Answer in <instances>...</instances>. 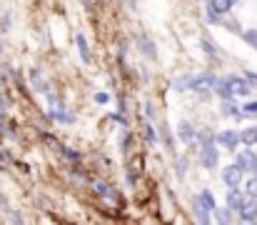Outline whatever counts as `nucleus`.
<instances>
[{
    "label": "nucleus",
    "instance_id": "1",
    "mask_svg": "<svg viewBox=\"0 0 257 225\" xmlns=\"http://www.w3.org/2000/svg\"><path fill=\"white\" fill-rule=\"evenodd\" d=\"M48 100H50V118H53L55 123H63V125H73V123H75V113H73L68 105H63V100H60L58 95L48 93Z\"/></svg>",
    "mask_w": 257,
    "mask_h": 225
},
{
    "label": "nucleus",
    "instance_id": "2",
    "mask_svg": "<svg viewBox=\"0 0 257 225\" xmlns=\"http://www.w3.org/2000/svg\"><path fill=\"white\" fill-rule=\"evenodd\" d=\"M215 83H217V75L212 73V70H202V73L192 75V85H190V90L197 93V95H202V98H207V95L215 90Z\"/></svg>",
    "mask_w": 257,
    "mask_h": 225
},
{
    "label": "nucleus",
    "instance_id": "3",
    "mask_svg": "<svg viewBox=\"0 0 257 225\" xmlns=\"http://www.w3.org/2000/svg\"><path fill=\"white\" fill-rule=\"evenodd\" d=\"M133 40H135V45H138V50H140V55H143V58H148V60H155V58H158L155 40H153L148 33H135V35H133Z\"/></svg>",
    "mask_w": 257,
    "mask_h": 225
},
{
    "label": "nucleus",
    "instance_id": "4",
    "mask_svg": "<svg viewBox=\"0 0 257 225\" xmlns=\"http://www.w3.org/2000/svg\"><path fill=\"white\" fill-rule=\"evenodd\" d=\"M200 163L205 170H215L220 165V150H217V143L212 145H202L200 148Z\"/></svg>",
    "mask_w": 257,
    "mask_h": 225
},
{
    "label": "nucleus",
    "instance_id": "5",
    "mask_svg": "<svg viewBox=\"0 0 257 225\" xmlns=\"http://www.w3.org/2000/svg\"><path fill=\"white\" fill-rule=\"evenodd\" d=\"M235 163L242 168V173H255V165H257V155H255V150L247 148L245 150H237V155H235Z\"/></svg>",
    "mask_w": 257,
    "mask_h": 225
},
{
    "label": "nucleus",
    "instance_id": "6",
    "mask_svg": "<svg viewBox=\"0 0 257 225\" xmlns=\"http://www.w3.org/2000/svg\"><path fill=\"white\" fill-rule=\"evenodd\" d=\"M215 143L235 153V150L240 148V130H220L215 135Z\"/></svg>",
    "mask_w": 257,
    "mask_h": 225
},
{
    "label": "nucleus",
    "instance_id": "7",
    "mask_svg": "<svg viewBox=\"0 0 257 225\" xmlns=\"http://www.w3.org/2000/svg\"><path fill=\"white\" fill-rule=\"evenodd\" d=\"M242 178H245V173H242V168H240L237 163H232V165H227V168L222 170V183H225L227 188H240Z\"/></svg>",
    "mask_w": 257,
    "mask_h": 225
},
{
    "label": "nucleus",
    "instance_id": "8",
    "mask_svg": "<svg viewBox=\"0 0 257 225\" xmlns=\"http://www.w3.org/2000/svg\"><path fill=\"white\" fill-rule=\"evenodd\" d=\"M92 190H95L97 198H102V200H107V203H117V190H115L110 183H105V180H92Z\"/></svg>",
    "mask_w": 257,
    "mask_h": 225
},
{
    "label": "nucleus",
    "instance_id": "9",
    "mask_svg": "<svg viewBox=\"0 0 257 225\" xmlns=\"http://www.w3.org/2000/svg\"><path fill=\"white\" fill-rule=\"evenodd\" d=\"M230 88H232V95H242V98H247L255 90V85L247 78H240V75H230Z\"/></svg>",
    "mask_w": 257,
    "mask_h": 225
},
{
    "label": "nucleus",
    "instance_id": "10",
    "mask_svg": "<svg viewBox=\"0 0 257 225\" xmlns=\"http://www.w3.org/2000/svg\"><path fill=\"white\" fill-rule=\"evenodd\" d=\"M192 215H195V220H197V223H202V225L212 223V213H210V208L200 200V195H195V198H192Z\"/></svg>",
    "mask_w": 257,
    "mask_h": 225
},
{
    "label": "nucleus",
    "instance_id": "11",
    "mask_svg": "<svg viewBox=\"0 0 257 225\" xmlns=\"http://www.w3.org/2000/svg\"><path fill=\"white\" fill-rule=\"evenodd\" d=\"M175 133H177V138H180L185 145H192V143H195V135H197V130L192 128L190 120H180L177 128H175Z\"/></svg>",
    "mask_w": 257,
    "mask_h": 225
},
{
    "label": "nucleus",
    "instance_id": "12",
    "mask_svg": "<svg viewBox=\"0 0 257 225\" xmlns=\"http://www.w3.org/2000/svg\"><path fill=\"white\" fill-rule=\"evenodd\" d=\"M240 220L242 223H257V198H245V205L240 208Z\"/></svg>",
    "mask_w": 257,
    "mask_h": 225
},
{
    "label": "nucleus",
    "instance_id": "13",
    "mask_svg": "<svg viewBox=\"0 0 257 225\" xmlns=\"http://www.w3.org/2000/svg\"><path fill=\"white\" fill-rule=\"evenodd\" d=\"M220 113L225 115V118H235V120H242L245 115H242V108L235 103V98H225L222 103H220Z\"/></svg>",
    "mask_w": 257,
    "mask_h": 225
},
{
    "label": "nucleus",
    "instance_id": "14",
    "mask_svg": "<svg viewBox=\"0 0 257 225\" xmlns=\"http://www.w3.org/2000/svg\"><path fill=\"white\" fill-rule=\"evenodd\" d=\"M245 198H247V195H245L240 188H230L225 200H227V208H230L232 213H240V208L245 205Z\"/></svg>",
    "mask_w": 257,
    "mask_h": 225
},
{
    "label": "nucleus",
    "instance_id": "15",
    "mask_svg": "<svg viewBox=\"0 0 257 225\" xmlns=\"http://www.w3.org/2000/svg\"><path fill=\"white\" fill-rule=\"evenodd\" d=\"M75 45H78V53H80V60L90 65L92 63V53H90V43H87V38L83 33H75Z\"/></svg>",
    "mask_w": 257,
    "mask_h": 225
},
{
    "label": "nucleus",
    "instance_id": "16",
    "mask_svg": "<svg viewBox=\"0 0 257 225\" xmlns=\"http://www.w3.org/2000/svg\"><path fill=\"white\" fill-rule=\"evenodd\" d=\"M232 0H207V10L217 13V15H230L232 13Z\"/></svg>",
    "mask_w": 257,
    "mask_h": 225
},
{
    "label": "nucleus",
    "instance_id": "17",
    "mask_svg": "<svg viewBox=\"0 0 257 225\" xmlns=\"http://www.w3.org/2000/svg\"><path fill=\"white\" fill-rule=\"evenodd\" d=\"M212 93H217V95H220V100H225V98H235V95H232V88H230V75L217 78V83H215V90H212Z\"/></svg>",
    "mask_w": 257,
    "mask_h": 225
},
{
    "label": "nucleus",
    "instance_id": "18",
    "mask_svg": "<svg viewBox=\"0 0 257 225\" xmlns=\"http://www.w3.org/2000/svg\"><path fill=\"white\" fill-rule=\"evenodd\" d=\"M240 143H245V145L255 148L257 145V125H250V128L240 130Z\"/></svg>",
    "mask_w": 257,
    "mask_h": 225
},
{
    "label": "nucleus",
    "instance_id": "19",
    "mask_svg": "<svg viewBox=\"0 0 257 225\" xmlns=\"http://www.w3.org/2000/svg\"><path fill=\"white\" fill-rule=\"evenodd\" d=\"M190 85H192V75H177V78L172 80V90H175V93H187Z\"/></svg>",
    "mask_w": 257,
    "mask_h": 225
},
{
    "label": "nucleus",
    "instance_id": "20",
    "mask_svg": "<svg viewBox=\"0 0 257 225\" xmlns=\"http://www.w3.org/2000/svg\"><path fill=\"white\" fill-rule=\"evenodd\" d=\"M212 218H215L217 223H225V225H227V223H232V220H235V213H232V210L225 205V208H215V210H212Z\"/></svg>",
    "mask_w": 257,
    "mask_h": 225
},
{
    "label": "nucleus",
    "instance_id": "21",
    "mask_svg": "<svg viewBox=\"0 0 257 225\" xmlns=\"http://www.w3.org/2000/svg\"><path fill=\"white\" fill-rule=\"evenodd\" d=\"M215 143V133L212 130H197V135H195V145L197 148H202V145H212Z\"/></svg>",
    "mask_w": 257,
    "mask_h": 225
},
{
    "label": "nucleus",
    "instance_id": "22",
    "mask_svg": "<svg viewBox=\"0 0 257 225\" xmlns=\"http://www.w3.org/2000/svg\"><path fill=\"white\" fill-rule=\"evenodd\" d=\"M158 135H160V140L165 143V150H168V153H175V145H172V135H170V128H168L165 123H163V125L158 128Z\"/></svg>",
    "mask_w": 257,
    "mask_h": 225
},
{
    "label": "nucleus",
    "instance_id": "23",
    "mask_svg": "<svg viewBox=\"0 0 257 225\" xmlns=\"http://www.w3.org/2000/svg\"><path fill=\"white\" fill-rule=\"evenodd\" d=\"M145 143H148L150 148L160 143V135H158V130H155V125H153V123H145Z\"/></svg>",
    "mask_w": 257,
    "mask_h": 225
},
{
    "label": "nucleus",
    "instance_id": "24",
    "mask_svg": "<svg viewBox=\"0 0 257 225\" xmlns=\"http://www.w3.org/2000/svg\"><path fill=\"white\" fill-rule=\"evenodd\" d=\"M200 48L207 58H217V45L210 40V38H200Z\"/></svg>",
    "mask_w": 257,
    "mask_h": 225
},
{
    "label": "nucleus",
    "instance_id": "25",
    "mask_svg": "<svg viewBox=\"0 0 257 225\" xmlns=\"http://www.w3.org/2000/svg\"><path fill=\"white\" fill-rule=\"evenodd\" d=\"M240 35H242V40H245L250 48H255L257 50V28H247V30L242 28V33H240Z\"/></svg>",
    "mask_w": 257,
    "mask_h": 225
},
{
    "label": "nucleus",
    "instance_id": "26",
    "mask_svg": "<svg viewBox=\"0 0 257 225\" xmlns=\"http://www.w3.org/2000/svg\"><path fill=\"white\" fill-rule=\"evenodd\" d=\"M187 165H190L187 158H177V160H175V175H177V180H182V178L187 175Z\"/></svg>",
    "mask_w": 257,
    "mask_h": 225
},
{
    "label": "nucleus",
    "instance_id": "27",
    "mask_svg": "<svg viewBox=\"0 0 257 225\" xmlns=\"http://www.w3.org/2000/svg\"><path fill=\"white\" fill-rule=\"evenodd\" d=\"M200 200H202V203H205V205L210 208V213H212V210L217 208V200H215V195H212L210 190H202V193H200Z\"/></svg>",
    "mask_w": 257,
    "mask_h": 225
},
{
    "label": "nucleus",
    "instance_id": "28",
    "mask_svg": "<svg viewBox=\"0 0 257 225\" xmlns=\"http://www.w3.org/2000/svg\"><path fill=\"white\" fill-rule=\"evenodd\" d=\"M242 115L245 118H257V100H250L242 105Z\"/></svg>",
    "mask_w": 257,
    "mask_h": 225
},
{
    "label": "nucleus",
    "instance_id": "29",
    "mask_svg": "<svg viewBox=\"0 0 257 225\" xmlns=\"http://www.w3.org/2000/svg\"><path fill=\"white\" fill-rule=\"evenodd\" d=\"M120 150L130 153V130L127 128H122V133H120Z\"/></svg>",
    "mask_w": 257,
    "mask_h": 225
},
{
    "label": "nucleus",
    "instance_id": "30",
    "mask_svg": "<svg viewBox=\"0 0 257 225\" xmlns=\"http://www.w3.org/2000/svg\"><path fill=\"white\" fill-rule=\"evenodd\" d=\"M245 195L250 198H257V175H252L247 183H245Z\"/></svg>",
    "mask_w": 257,
    "mask_h": 225
},
{
    "label": "nucleus",
    "instance_id": "31",
    "mask_svg": "<svg viewBox=\"0 0 257 225\" xmlns=\"http://www.w3.org/2000/svg\"><path fill=\"white\" fill-rule=\"evenodd\" d=\"M60 153H63V155L68 158V160H73V163H78V160L83 158V153H80V150H73V148H63V145H60Z\"/></svg>",
    "mask_w": 257,
    "mask_h": 225
},
{
    "label": "nucleus",
    "instance_id": "32",
    "mask_svg": "<svg viewBox=\"0 0 257 225\" xmlns=\"http://www.w3.org/2000/svg\"><path fill=\"white\" fill-rule=\"evenodd\" d=\"M220 25H225V28H227V30H230V33H237V35H240V33H242V25H240V23H237V20H222V23H220Z\"/></svg>",
    "mask_w": 257,
    "mask_h": 225
},
{
    "label": "nucleus",
    "instance_id": "33",
    "mask_svg": "<svg viewBox=\"0 0 257 225\" xmlns=\"http://www.w3.org/2000/svg\"><path fill=\"white\" fill-rule=\"evenodd\" d=\"M10 25H13V15H10V13H5V15L0 18V33H8V30H10Z\"/></svg>",
    "mask_w": 257,
    "mask_h": 225
},
{
    "label": "nucleus",
    "instance_id": "34",
    "mask_svg": "<svg viewBox=\"0 0 257 225\" xmlns=\"http://www.w3.org/2000/svg\"><path fill=\"white\" fill-rule=\"evenodd\" d=\"M205 20H207L210 25H220V23H222V15H217V13H212V10H207V15H205Z\"/></svg>",
    "mask_w": 257,
    "mask_h": 225
},
{
    "label": "nucleus",
    "instance_id": "35",
    "mask_svg": "<svg viewBox=\"0 0 257 225\" xmlns=\"http://www.w3.org/2000/svg\"><path fill=\"white\" fill-rule=\"evenodd\" d=\"M95 103H97V105H107V103H110V95L102 93V90H97V93H95Z\"/></svg>",
    "mask_w": 257,
    "mask_h": 225
},
{
    "label": "nucleus",
    "instance_id": "36",
    "mask_svg": "<svg viewBox=\"0 0 257 225\" xmlns=\"http://www.w3.org/2000/svg\"><path fill=\"white\" fill-rule=\"evenodd\" d=\"M110 118H112V120H115L117 125H122V128H127V118H125V113H120V110H117V113H112Z\"/></svg>",
    "mask_w": 257,
    "mask_h": 225
},
{
    "label": "nucleus",
    "instance_id": "37",
    "mask_svg": "<svg viewBox=\"0 0 257 225\" xmlns=\"http://www.w3.org/2000/svg\"><path fill=\"white\" fill-rule=\"evenodd\" d=\"M135 183H138V170L127 168V185H135Z\"/></svg>",
    "mask_w": 257,
    "mask_h": 225
},
{
    "label": "nucleus",
    "instance_id": "38",
    "mask_svg": "<svg viewBox=\"0 0 257 225\" xmlns=\"http://www.w3.org/2000/svg\"><path fill=\"white\" fill-rule=\"evenodd\" d=\"M117 110H120V113H127V103H125L122 95H117Z\"/></svg>",
    "mask_w": 257,
    "mask_h": 225
},
{
    "label": "nucleus",
    "instance_id": "39",
    "mask_svg": "<svg viewBox=\"0 0 257 225\" xmlns=\"http://www.w3.org/2000/svg\"><path fill=\"white\" fill-rule=\"evenodd\" d=\"M153 115H155V110H153V103L148 100V103H145V118H148V120H153Z\"/></svg>",
    "mask_w": 257,
    "mask_h": 225
},
{
    "label": "nucleus",
    "instance_id": "40",
    "mask_svg": "<svg viewBox=\"0 0 257 225\" xmlns=\"http://www.w3.org/2000/svg\"><path fill=\"white\" fill-rule=\"evenodd\" d=\"M245 78H247L252 85H257V73H245Z\"/></svg>",
    "mask_w": 257,
    "mask_h": 225
},
{
    "label": "nucleus",
    "instance_id": "41",
    "mask_svg": "<svg viewBox=\"0 0 257 225\" xmlns=\"http://www.w3.org/2000/svg\"><path fill=\"white\" fill-rule=\"evenodd\" d=\"M3 163H5V153H0V168H3Z\"/></svg>",
    "mask_w": 257,
    "mask_h": 225
},
{
    "label": "nucleus",
    "instance_id": "42",
    "mask_svg": "<svg viewBox=\"0 0 257 225\" xmlns=\"http://www.w3.org/2000/svg\"><path fill=\"white\" fill-rule=\"evenodd\" d=\"M0 53H3V43H0Z\"/></svg>",
    "mask_w": 257,
    "mask_h": 225
},
{
    "label": "nucleus",
    "instance_id": "43",
    "mask_svg": "<svg viewBox=\"0 0 257 225\" xmlns=\"http://www.w3.org/2000/svg\"><path fill=\"white\" fill-rule=\"evenodd\" d=\"M0 123H3V113H0Z\"/></svg>",
    "mask_w": 257,
    "mask_h": 225
},
{
    "label": "nucleus",
    "instance_id": "44",
    "mask_svg": "<svg viewBox=\"0 0 257 225\" xmlns=\"http://www.w3.org/2000/svg\"><path fill=\"white\" fill-rule=\"evenodd\" d=\"M232 3H237V0H232Z\"/></svg>",
    "mask_w": 257,
    "mask_h": 225
},
{
    "label": "nucleus",
    "instance_id": "45",
    "mask_svg": "<svg viewBox=\"0 0 257 225\" xmlns=\"http://www.w3.org/2000/svg\"><path fill=\"white\" fill-rule=\"evenodd\" d=\"M205 3H207V0H205Z\"/></svg>",
    "mask_w": 257,
    "mask_h": 225
}]
</instances>
